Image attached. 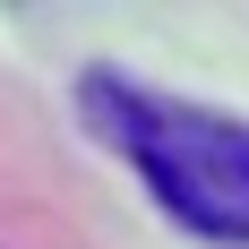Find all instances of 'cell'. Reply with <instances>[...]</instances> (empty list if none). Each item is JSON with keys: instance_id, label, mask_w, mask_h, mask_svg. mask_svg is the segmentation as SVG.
<instances>
[{"instance_id": "1", "label": "cell", "mask_w": 249, "mask_h": 249, "mask_svg": "<svg viewBox=\"0 0 249 249\" xmlns=\"http://www.w3.org/2000/svg\"><path fill=\"white\" fill-rule=\"evenodd\" d=\"M77 112L103 146L129 155V172L146 180V198L180 232L249 249V121L129 86V77H103V69L77 86Z\"/></svg>"}]
</instances>
